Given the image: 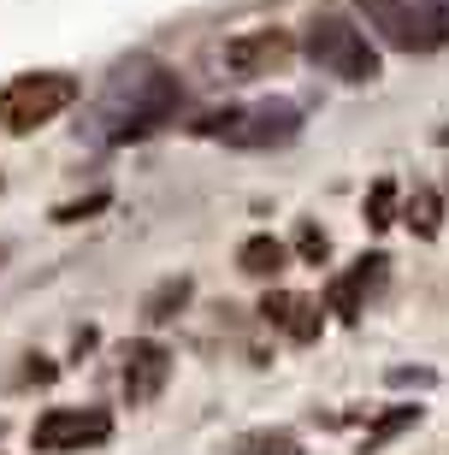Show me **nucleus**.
<instances>
[{"instance_id": "1", "label": "nucleus", "mask_w": 449, "mask_h": 455, "mask_svg": "<svg viewBox=\"0 0 449 455\" xmlns=\"http://www.w3.org/2000/svg\"><path fill=\"white\" fill-rule=\"evenodd\" d=\"M178 107H183V84L166 66H148V60L124 66L100 95V113H95L100 142H142V136L166 131L178 118Z\"/></svg>"}, {"instance_id": "2", "label": "nucleus", "mask_w": 449, "mask_h": 455, "mask_svg": "<svg viewBox=\"0 0 449 455\" xmlns=\"http://www.w3.org/2000/svg\"><path fill=\"white\" fill-rule=\"evenodd\" d=\"M301 53H308L319 71L343 77V84H379V71H384L379 48L366 42V30L349 12H332V6H319V12L301 24Z\"/></svg>"}, {"instance_id": "3", "label": "nucleus", "mask_w": 449, "mask_h": 455, "mask_svg": "<svg viewBox=\"0 0 449 455\" xmlns=\"http://www.w3.org/2000/svg\"><path fill=\"white\" fill-rule=\"evenodd\" d=\"M196 136L207 142H225V148H243V154H267V148H284L301 136V107L290 101H249V107H225V113H207L196 124Z\"/></svg>"}, {"instance_id": "4", "label": "nucleus", "mask_w": 449, "mask_h": 455, "mask_svg": "<svg viewBox=\"0 0 449 455\" xmlns=\"http://www.w3.org/2000/svg\"><path fill=\"white\" fill-rule=\"evenodd\" d=\"M71 101H77V77L71 71H24V77H12L0 89V131L30 136L42 124H53Z\"/></svg>"}, {"instance_id": "5", "label": "nucleus", "mask_w": 449, "mask_h": 455, "mask_svg": "<svg viewBox=\"0 0 449 455\" xmlns=\"http://www.w3.org/2000/svg\"><path fill=\"white\" fill-rule=\"evenodd\" d=\"M355 12L366 18V30L379 36L384 48H397V53H432V48H444V36H437L432 6H426V0H355Z\"/></svg>"}, {"instance_id": "6", "label": "nucleus", "mask_w": 449, "mask_h": 455, "mask_svg": "<svg viewBox=\"0 0 449 455\" xmlns=\"http://www.w3.org/2000/svg\"><path fill=\"white\" fill-rule=\"evenodd\" d=\"M107 438H113V414L107 408H48L30 426V450H42V455H77Z\"/></svg>"}, {"instance_id": "7", "label": "nucleus", "mask_w": 449, "mask_h": 455, "mask_svg": "<svg viewBox=\"0 0 449 455\" xmlns=\"http://www.w3.org/2000/svg\"><path fill=\"white\" fill-rule=\"evenodd\" d=\"M290 53H296V36L278 30V24H267V30L231 36V42H225V66H231L237 77H272Z\"/></svg>"}, {"instance_id": "8", "label": "nucleus", "mask_w": 449, "mask_h": 455, "mask_svg": "<svg viewBox=\"0 0 449 455\" xmlns=\"http://www.w3.org/2000/svg\"><path fill=\"white\" fill-rule=\"evenodd\" d=\"M166 379H172V349L166 343H154V338H142V343H131L124 349V403L131 408H148L160 390H166Z\"/></svg>"}, {"instance_id": "9", "label": "nucleus", "mask_w": 449, "mask_h": 455, "mask_svg": "<svg viewBox=\"0 0 449 455\" xmlns=\"http://www.w3.org/2000/svg\"><path fill=\"white\" fill-rule=\"evenodd\" d=\"M384 267H390V260H384V254H361V260H355L349 272H343V278H332V290H325V307H332L337 320H361L366 314V290H379L384 284Z\"/></svg>"}, {"instance_id": "10", "label": "nucleus", "mask_w": 449, "mask_h": 455, "mask_svg": "<svg viewBox=\"0 0 449 455\" xmlns=\"http://www.w3.org/2000/svg\"><path fill=\"white\" fill-rule=\"evenodd\" d=\"M261 320L278 325L290 343H314L319 325H325L319 320V302L314 296H296V290H267V296H261Z\"/></svg>"}, {"instance_id": "11", "label": "nucleus", "mask_w": 449, "mask_h": 455, "mask_svg": "<svg viewBox=\"0 0 449 455\" xmlns=\"http://www.w3.org/2000/svg\"><path fill=\"white\" fill-rule=\"evenodd\" d=\"M237 267L249 272V278H278L284 267H290V249H284L278 236H243V249H237Z\"/></svg>"}, {"instance_id": "12", "label": "nucleus", "mask_w": 449, "mask_h": 455, "mask_svg": "<svg viewBox=\"0 0 449 455\" xmlns=\"http://www.w3.org/2000/svg\"><path fill=\"white\" fill-rule=\"evenodd\" d=\"M402 220H408L414 236H437V231H444V202H437V189L414 184V196H408V207H402Z\"/></svg>"}, {"instance_id": "13", "label": "nucleus", "mask_w": 449, "mask_h": 455, "mask_svg": "<svg viewBox=\"0 0 449 455\" xmlns=\"http://www.w3.org/2000/svg\"><path fill=\"white\" fill-rule=\"evenodd\" d=\"M420 420V408L414 403H402V408H384L379 420H373V432L361 438V455H373V450H384V443L397 438V432H408V426Z\"/></svg>"}, {"instance_id": "14", "label": "nucleus", "mask_w": 449, "mask_h": 455, "mask_svg": "<svg viewBox=\"0 0 449 455\" xmlns=\"http://www.w3.org/2000/svg\"><path fill=\"white\" fill-rule=\"evenodd\" d=\"M189 278H166V284L160 290H148V302H142V314H148V320H172V314H178L183 302H189Z\"/></svg>"}, {"instance_id": "15", "label": "nucleus", "mask_w": 449, "mask_h": 455, "mask_svg": "<svg viewBox=\"0 0 449 455\" xmlns=\"http://www.w3.org/2000/svg\"><path fill=\"white\" fill-rule=\"evenodd\" d=\"M237 455H301V443L296 432H249L237 443Z\"/></svg>"}, {"instance_id": "16", "label": "nucleus", "mask_w": 449, "mask_h": 455, "mask_svg": "<svg viewBox=\"0 0 449 455\" xmlns=\"http://www.w3.org/2000/svg\"><path fill=\"white\" fill-rule=\"evenodd\" d=\"M390 220H397V184H390V178H379V184H373V196H366V225H373V231H384Z\"/></svg>"}, {"instance_id": "17", "label": "nucleus", "mask_w": 449, "mask_h": 455, "mask_svg": "<svg viewBox=\"0 0 449 455\" xmlns=\"http://www.w3.org/2000/svg\"><path fill=\"white\" fill-rule=\"evenodd\" d=\"M113 202L107 189H95V196H84V202H66V207H53V220L60 225H77V220H89V213H100V207Z\"/></svg>"}, {"instance_id": "18", "label": "nucleus", "mask_w": 449, "mask_h": 455, "mask_svg": "<svg viewBox=\"0 0 449 455\" xmlns=\"http://www.w3.org/2000/svg\"><path fill=\"white\" fill-rule=\"evenodd\" d=\"M296 254H301V260H314V267H319V260L332 254V236L319 231V225H301V231H296Z\"/></svg>"}, {"instance_id": "19", "label": "nucleus", "mask_w": 449, "mask_h": 455, "mask_svg": "<svg viewBox=\"0 0 449 455\" xmlns=\"http://www.w3.org/2000/svg\"><path fill=\"white\" fill-rule=\"evenodd\" d=\"M30 367H24V385H53V361L48 355H24Z\"/></svg>"}, {"instance_id": "20", "label": "nucleus", "mask_w": 449, "mask_h": 455, "mask_svg": "<svg viewBox=\"0 0 449 455\" xmlns=\"http://www.w3.org/2000/svg\"><path fill=\"white\" fill-rule=\"evenodd\" d=\"M426 6H432V24H437V36L449 42V0H426Z\"/></svg>"}, {"instance_id": "21", "label": "nucleus", "mask_w": 449, "mask_h": 455, "mask_svg": "<svg viewBox=\"0 0 449 455\" xmlns=\"http://www.w3.org/2000/svg\"><path fill=\"white\" fill-rule=\"evenodd\" d=\"M390 385H432V372H408V367H397V372H390Z\"/></svg>"}]
</instances>
